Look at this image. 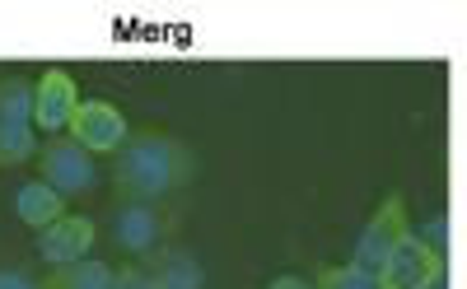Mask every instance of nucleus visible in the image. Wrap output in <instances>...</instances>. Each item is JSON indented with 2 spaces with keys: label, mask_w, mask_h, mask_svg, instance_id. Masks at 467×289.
Masks as SVG:
<instances>
[{
  "label": "nucleus",
  "mask_w": 467,
  "mask_h": 289,
  "mask_svg": "<svg viewBox=\"0 0 467 289\" xmlns=\"http://www.w3.org/2000/svg\"><path fill=\"white\" fill-rule=\"evenodd\" d=\"M411 238H420L425 247L449 257V215H435V220H420V229H411Z\"/></svg>",
  "instance_id": "obj_15"
},
{
  "label": "nucleus",
  "mask_w": 467,
  "mask_h": 289,
  "mask_svg": "<svg viewBox=\"0 0 467 289\" xmlns=\"http://www.w3.org/2000/svg\"><path fill=\"white\" fill-rule=\"evenodd\" d=\"M112 289H154V284H150V275H145L140 266H131V262H127L122 271H117V280H112Z\"/></svg>",
  "instance_id": "obj_16"
},
{
  "label": "nucleus",
  "mask_w": 467,
  "mask_h": 289,
  "mask_svg": "<svg viewBox=\"0 0 467 289\" xmlns=\"http://www.w3.org/2000/svg\"><path fill=\"white\" fill-rule=\"evenodd\" d=\"M37 182H47L57 196H80L99 182L94 173V154H85L70 136H52L43 150H37Z\"/></svg>",
  "instance_id": "obj_5"
},
{
  "label": "nucleus",
  "mask_w": 467,
  "mask_h": 289,
  "mask_svg": "<svg viewBox=\"0 0 467 289\" xmlns=\"http://www.w3.org/2000/svg\"><path fill=\"white\" fill-rule=\"evenodd\" d=\"M117 271L99 257H80V262H66L57 266L47 280H37V289H112Z\"/></svg>",
  "instance_id": "obj_10"
},
{
  "label": "nucleus",
  "mask_w": 467,
  "mask_h": 289,
  "mask_svg": "<svg viewBox=\"0 0 467 289\" xmlns=\"http://www.w3.org/2000/svg\"><path fill=\"white\" fill-rule=\"evenodd\" d=\"M314 289H379V280L360 266H327Z\"/></svg>",
  "instance_id": "obj_14"
},
{
  "label": "nucleus",
  "mask_w": 467,
  "mask_h": 289,
  "mask_svg": "<svg viewBox=\"0 0 467 289\" xmlns=\"http://www.w3.org/2000/svg\"><path fill=\"white\" fill-rule=\"evenodd\" d=\"M0 289H37V280H28L19 271H0Z\"/></svg>",
  "instance_id": "obj_17"
},
{
  "label": "nucleus",
  "mask_w": 467,
  "mask_h": 289,
  "mask_svg": "<svg viewBox=\"0 0 467 289\" xmlns=\"http://www.w3.org/2000/svg\"><path fill=\"white\" fill-rule=\"evenodd\" d=\"M37 154V131L28 121H5L0 117V169H15V163Z\"/></svg>",
  "instance_id": "obj_12"
},
{
  "label": "nucleus",
  "mask_w": 467,
  "mask_h": 289,
  "mask_svg": "<svg viewBox=\"0 0 467 289\" xmlns=\"http://www.w3.org/2000/svg\"><path fill=\"white\" fill-rule=\"evenodd\" d=\"M75 108H80V89H75L70 70H43V79L33 85V131L61 136Z\"/></svg>",
  "instance_id": "obj_7"
},
{
  "label": "nucleus",
  "mask_w": 467,
  "mask_h": 289,
  "mask_svg": "<svg viewBox=\"0 0 467 289\" xmlns=\"http://www.w3.org/2000/svg\"><path fill=\"white\" fill-rule=\"evenodd\" d=\"M266 289H314V284H308L304 275H276V280H271Z\"/></svg>",
  "instance_id": "obj_18"
},
{
  "label": "nucleus",
  "mask_w": 467,
  "mask_h": 289,
  "mask_svg": "<svg viewBox=\"0 0 467 289\" xmlns=\"http://www.w3.org/2000/svg\"><path fill=\"white\" fill-rule=\"evenodd\" d=\"M140 271L150 275L154 289H202V266L192 253H169V247H154L140 262Z\"/></svg>",
  "instance_id": "obj_9"
},
{
  "label": "nucleus",
  "mask_w": 467,
  "mask_h": 289,
  "mask_svg": "<svg viewBox=\"0 0 467 289\" xmlns=\"http://www.w3.org/2000/svg\"><path fill=\"white\" fill-rule=\"evenodd\" d=\"M178 220L160 215L154 205H140V201H122V211L112 215V243L131 257H150L154 247H164V238L173 233Z\"/></svg>",
  "instance_id": "obj_6"
},
{
  "label": "nucleus",
  "mask_w": 467,
  "mask_h": 289,
  "mask_svg": "<svg viewBox=\"0 0 467 289\" xmlns=\"http://www.w3.org/2000/svg\"><path fill=\"white\" fill-rule=\"evenodd\" d=\"M94 233L99 229H94L89 215H61L47 229H37V253H43V262H52V266L80 262V257H89Z\"/></svg>",
  "instance_id": "obj_8"
},
{
  "label": "nucleus",
  "mask_w": 467,
  "mask_h": 289,
  "mask_svg": "<svg viewBox=\"0 0 467 289\" xmlns=\"http://www.w3.org/2000/svg\"><path fill=\"white\" fill-rule=\"evenodd\" d=\"M66 131L85 154H117L127 145V136H131L122 108L108 103V98H80V108H75Z\"/></svg>",
  "instance_id": "obj_4"
},
{
  "label": "nucleus",
  "mask_w": 467,
  "mask_h": 289,
  "mask_svg": "<svg viewBox=\"0 0 467 289\" xmlns=\"http://www.w3.org/2000/svg\"><path fill=\"white\" fill-rule=\"evenodd\" d=\"M411 233V220H407V201L393 191V196H383L379 201V211L369 215V224L360 229L356 238V257H350V266H360L369 275H379V266L393 257V247Z\"/></svg>",
  "instance_id": "obj_3"
},
{
  "label": "nucleus",
  "mask_w": 467,
  "mask_h": 289,
  "mask_svg": "<svg viewBox=\"0 0 467 289\" xmlns=\"http://www.w3.org/2000/svg\"><path fill=\"white\" fill-rule=\"evenodd\" d=\"M444 275H449V257L407 233L393 247V257L379 266L374 280H379V289H444Z\"/></svg>",
  "instance_id": "obj_2"
},
{
  "label": "nucleus",
  "mask_w": 467,
  "mask_h": 289,
  "mask_svg": "<svg viewBox=\"0 0 467 289\" xmlns=\"http://www.w3.org/2000/svg\"><path fill=\"white\" fill-rule=\"evenodd\" d=\"M15 215H19L28 229H47L52 220L66 215V196H57L47 182H24L19 196H15Z\"/></svg>",
  "instance_id": "obj_11"
},
{
  "label": "nucleus",
  "mask_w": 467,
  "mask_h": 289,
  "mask_svg": "<svg viewBox=\"0 0 467 289\" xmlns=\"http://www.w3.org/2000/svg\"><path fill=\"white\" fill-rule=\"evenodd\" d=\"M0 117L5 121H28L33 127V85L24 75L0 79Z\"/></svg>",
  "instance_id": "obj_13"
},
{
  "label": "nucleus",
  "mask_w": 467,
  "mask_h": 289,
  "mask_svg": "<svg viewBox=\"0 0 467 289\" xmlns=\"http://www.w3.org/2000/svg\"><path fill=\"white\" fill-rule=\"evenodd\" d=\"M197 178V154L187 140L169 131H136L127 145L112 154V191L117 201H140L154 205L169 191H182Z\"/></svg>",
  "instance_id": "obj_1"
}]
</instances>
